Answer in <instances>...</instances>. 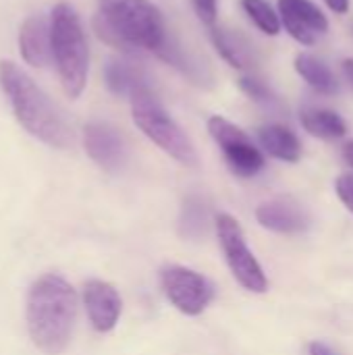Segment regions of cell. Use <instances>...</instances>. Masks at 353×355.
Returning a JSON list of instances; mask_svg holds the SVG:
<instances>
[{"label":"cell","instance_id":"20","mask_svg":"<svg viewBox=\"0 0 353 355\" xmlns=\"http://www.w3.org/2000/svg\"><path fill=\"white\" fill-rule=\"evenodd\" d=\"M241 8L264 35L275 37L281 33V15L268 0H241Z\"/></svg>","mask_w":353,"mask_h":355},{"label":"cell","instance_id":"18","mask_svg":"<svg viewBox=\"0 0 353 355\" xmlns=\"http://www.w3.org/2000/svg\"><path fill=\"white\" fill-rule=\"evenodd\" d=\"M302 127L318 139H341L347 133V125L343 116L331 108L320 106H304L300 110Z\"/></svg>","mask_w":353,"mask_h":355},{"label":"cell","instance_id":"8","mask_svg":"<svg viewBox=\"0 0 353 355\" xmlns=\"http://www.w3.org/2000/svg\"><path fill=\"white\" fill-rule=\"evenodd\" d=\"M160 283L169 302L187 316L202 314L214 297L210 281L185 266H166L160 272Z\"/></svg>","mask_w":353,"mask_h":355},{"label":"cell","instance_id":"15","mask_svg":"<svg viewBox=\"0 0 353 355\" xmlns=\"http://www.w3.org/2000/svg\"><path fill=\"white\" fill-rule=\"evenodd\" d=\"M258 141L262 150L283 162H298L302 158V144L300 137L281 123H268L258 129Z\"/></svg>","mask_w":353,"mask_h":355},{"label":"cell","instance_id":"16","mask_svg":"<svg viewBox=\"0 0 353 355\" xmlns=\"http://www.w3.org/2000/svg\"><path fill=\"white\" fill-rule=\"evenodd\" d=\"M208 31H210L212 46L216 48V52L229 67L237 71H248L252 67V48L235 29L216 25Z\"/></svg>","mask_w":353,"mask_h":355},{"label":"cell","instance_id":"7","mask_svg":"<svg viewBox=\"0 0 353 355\" xmlns=\"http://www.w3.org/2000/svg\"><path fill=\"white\" fill-rule=\"evenodd\" d=\"M208 133L223 150L229 168L237 177H256L264 168V154L260 152V148H256L252 137L229 119L218 114L210 116Z\"/></svg>","mask_w":353,"mask_h":355},{"label":"cell","instance_id":"25","mask_svg":"<svg viewBox=\"0 0 353 355\" xmlns=\"http://www.w3.org/2000/svg\"><path fill=\"white\" fill-rule=\"evenodd\" d=\"M325 4L335 15H347L350 12V0H325Z\"/></svg>","mask_w":353,"mask_h":355},{"label":"cell","instance_id":"4","mask_svg":"<svg viewBox=\"0 0 353 355\" xmlns=\"http://www.w3.org/2000/svg\"><path fill=\"white\" fill-rule=\"evenodd\" d=\"M52 62L56 67L62 92L77 100L87 85L89 46L79 12L69 2H58L50 12Z\"/></svg>","mask_w":353,"mask_h":355},{"label":"cell","instance_id":"22","mask_svg":"<svg viewBox=\"0 0 353 355\" xmlns=\"http://www.w3.org/2000/svg\"><path fill=\"white\" fill-rule=\"evenodd\" d=\"M204 225H206V210L202 208L198 200H187L183 206V218H181L183 235L196 237L204 231Z\"/></svg>","mask_w":353,"mask_h":355},{"label":"cell","instance_id":"10","mask_svg":"<svg viewBox=\"0 0 353 355\" xmlns=\"http://www.w3.org/2000/svg\"><path fill=\"white\" fill-rule=\"evenodd\" d=\"M83 148L87 156L106 173H119L127 162V144L117 127L92 121L83 127Z\"/></svg>","mask_w":353,"mask_h":355},{"label":"cell","instance_id":"26","mask_svg":"<svg viewBox=\"0 0 353 355\" xmlns=\"http://www.w3.org/2000/svg\"><path fill=\"white\" fill-rule=\"evenodd\" d=\"M310 355H337L329 345H325V343H320V341H314L312 345H310Z\"/></svg>","mask_w":353,"mask_h":355},{"label":"cell","instance_id":"14","mask_svg":"<svg viewBox=\"0 0 353 355\" xmlns=\"http://www.w3.org/2000/svg\"><path fill=\"white\" fill-rule=\"evenodd\" d=\"M104 83H106L110 94H114L119 98H127V100H133L141 92L152 89L150 79L144 73V69L131 60H125V58H114V60L106 62Z\"/></svg>","mask_w":353,"mask_h":355},{"label":"cell","instance_id":"6","mask_svg":"<svg viewBox=\"0 0 353 355\" xmlns=\"http://www.w3.org/2000/svg\"><path fill=\"white\" fill-rule=\"evenodd\" d=\"M216 233H218L225 260L233 277L237 279V283L252 293H264L268 289V281L264 277L262 266L258 264L252 250L248 248L246 235L239 223L229 214H221L216 218Z\"/></svg>","mask_w":353,"mask_h":355},{"label":"cell","instance_id":"12","mask_svg":"<svg viewBox=\"0 0 353 355\" xmlns=\"http://www.w3.org/2000/svg\"><path fill=\"white\" fill-rule=\"evenodd\" d=\"M19 54L33 69H42V67L50 64V60H52L50 19H46L42 15H31L21 23Z\"/></svg>","mask_w":353,"mask_h":355},{"label":"cell","instance_id":"13","mask_svg":"<svg viewBox=\"0 0 353 355\" xmlns=\"http://www.w3.org/2000/svg\"><path fill=\"white\" fill-rule=\"evenodd\" d=\"M256 218L264 229L283 235H295L308 229V214L306 210L293 202L291 198H275L258 206Z\"/></svg>","mask_w":353,"mask_h":355},{"label":"cell","instance_id":"5","mask_svg":"<svg viewBox=\"0 0 353 355\" xmlns=\"http://www.w3.org/2000/svg\"><path fill=\"white\" fill-rule=\"evenodd\" d=\"M129 102L133 123L152 144H156L164 154H169L171 158L185 166L198 164V154L191 139L179 127V123L164 110V106L160 104L152 89L141 92Z\"/></svg>","mask_w":353,"mask_h":355},{"label":"cell","instance_id":"21","mask_svg":"<svg viewBox=\"0 0 353 355\" xmlns=\"http://www.w3.org/2000/svg\"><path fill=\"white\" fill-rule=\"evenodd\" d=\"M237 83H239L241 92H243L250 100H254V102H258V104L270 106V104L277 102L273 89H270L260 77H256V75H250V73H248V75H241Z\"/></svg>","mask_w":353,"mask_h":355},{"label":"cell","instance_id":"2","mask_svg":"<svg viewBox=\"0 0 353 355\" xmlns=\"http://www.w3.org/2000/svg\"><path fill=\"white\" fill-rule=\"evenodd\" d=\"M94 29L104 44L125 54H158L171 35L160 8L150 0H98Z\"/></svg>","mask_w":353,"mask_h":355},{"label":"cell","instance_id":"24","mask_svg":"<svg viewBox=\"0 0 353 355\" xmlns=\"http://www.w3.org/2000/svg\"><path fill=\"white\" fill-rule=\"evenodd\" d=\"M335 189H337L339 200L353 214V175H341L335 183Z\"/></svg>","mask_w":353,"mask_h":355},{"label":"cell","instance_id":"23","mask_svg":"<svg viewBox=\"0 0 353 355\" xmlns=\"http://www.w3.org/2000/svg\"><path fill=\"white\" fill-rule=\"evenodd\" d=\"M191 8L202 25L208 29L218 25V0H189Z\"/></svg>","mask_w":353,"mask_h":355},{"label":"cell","instance_id":"27","mask_svg":"<svg viewBox=\"0 0 353 355\" xmlns=\"http://www.w3.org/2000/svg\"><path fill=\"white\" fill-rule=\"evenodd\" d=\"M343 158H345V162L353 168V141H347L343 146Z\"/></svg>","mask_w":353,"mask_h":355},{"label":"cell","instance_id":"1","mask_svg":"<svg viewBox=\"0 0 353 355\" xmlns=\"http://www.w3.org/2000/svg\"><path fill=\"white\" fill-rule=\"evenodd\" d=\"M25 320L29 337L42 354H62L77 320V293L71 283L54 272L37 277L27 293Z\"/></svg>","mask_w":353,"mask_h":355},{"label":"cell","instance_id":"28","mask_svg":"<svg viewBox=\"0 0 353 355\" xmlns=\"http://www.w3.org/2000/svg\"><path fill=\"white\" fill-rule=\"evenodd\" d=\"M343 73H345L347 81H352L353 85V58H345L343 60Z\"/></svg>","mask_w":353,"mask_h":355},{"label":"cell","instance_id":"19","mask_svg":"<svg viewBox=\"0 0 353 355\" xmlns=\"http://www.w3.org/2000/svg\"><path fill=\"white\" fill-rule=\"evenodd\" d=\"M156 56L162 58L164 62H169L171 67H175L179 73H183L191 83L204 85L206 81H210V71L171 35H169V40L164 42V46L160 48V52Z\"/></svg>","mask_w":353,"mask_h":355},{"label":"cell","instance_id":"3","mask_svg":"<svg viewBox=\"0 0 353 355\" xmlns=\"http://www.w3.org/2000/svg\"><path fill=\"white\" fill-rule=\"evenodd\" d=\"M0 89L6 96L19 125L37 141L67 150L73 146V131L44 89L12 60H0Z\"/></svg>","mask_w":353,"mask_h":355},{"label":"cell","instance_id":"11","mask_svg":"<svg viewBox=\"0 0 353 355\" xmlns=\"http://www.w3.org/2000/svg\"><path fill=\"white\" fill-rule=\"evenodd\" d=\"M83 306L92 327L98 333H110L123 312V302L119 291L106 281H87L83 285Z\"/></svg>","mask_w":353,"mask_h":355},{"label":"cell","instance_id":"17","mask_svg":"<svg viewBox=\"0 0 353 355\" xmlns=\"http://www.w3.org/2000/svg\"><path fill=\"white\" fill-rule=\"evenodd\" d=\"M295 73L320 96H335L339 92V81L331 67L310 52H300L293 60Z\"/></svg>","mask_w":353,"mask_h":355},{"label":"cell","instance_id":"9","mask_svg":"<svg viewBox=\"0 0 353 355\" xmlns=\"http://www.w3.org/2000/svg\"><path fill=\"white\" fill-rule=\"evenodd\" d=\"M283 29L302 46H314L329 31V19L312 0H279Z\"/></svg>","mask_w":353,"mask_h":355}]
</instances>
